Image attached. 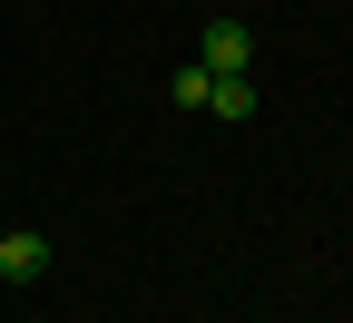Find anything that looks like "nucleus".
<instances>
[{
    "instance_id": "f257e3e1",
    "label": "nucleus",
    "mask_w": 353,
    "mask_h": 323,
    "mask_svg": "<svg viewBox=\"0 0 353 323\" xmlns=\"http://www.w3.org/2000/svg\"><path fill=\"white\" fill-rule=\"evenodd\" d=\"M196 59H206L216 79L245 69V59H255V30H245V20H206V50H196Z\"/></svg>"
},
{
    "instance_id": "f03ea898",
    "label": "nucleus",
    "mask_w": 353,
    "mask_h": 323,
    "mask_svg": "<svg viewBox=\"0 0 353 323\" xmlns=\"http://www.w3.org/2000/svg\"><path fill=\"white\" fill-rule=\"evenodd\" d=\"M0 274L10 284H39L50 274V236H0Z\"/></svg>"
},
{
    "instance_id": "7ed1b4c3",
    "label": "nucleus",
    "mask_w": 353,
    "mask_h": 323,
    "mask_svg": "<svg viewBox=\"0 0 353 323\" xmlns=\"http://www.w3.org/2000/svg\"><path fill=\"white\" fill-rule=\"evenodd\" d=\"M206 108H216V118H255V79H245V69H226V79L206 88Z\"/></svg>"
},
{
    "instance_id": "20e7f679",
    "label": "nucleus",
    "mask_w": 353,
    "mask_h": 323,
    "mask_svg": "<svg viewBox=\"0 0 353 323\" xmlns=\"http://www.w3.org/2000/svg\"><path fill=\"white\" fill-rule=\"evenodd\" d=\"M206 88H216V69H206V59H187V69L167 79V98H176V108H206Z\"/></svg>"
}]
</instances>
